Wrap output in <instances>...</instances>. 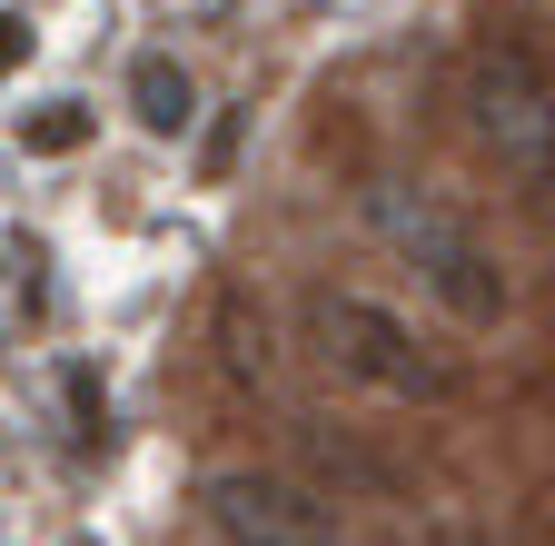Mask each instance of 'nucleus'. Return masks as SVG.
<instances>
[{
	"mask_svg": "<svg viewBox=\"0 0 555 546\" xmlns=\"http://www.w3.org/2000/svg\"><path fill=\"white\" fill-rule=\"evenodd\" d=\"M367 219H377V239L427 279V299L447 308V318H466V328H496L506 318V268H496V249H486L447 199H427V189H367Z\"/></svg>",
	"mask_w": 555,
	"mask_h": 546,
	"instance_id": "f257e3e1",
	"label": "nucleus"
},
{
	"mask_svg": "<svg viewBox=\"0 0 555 546\" xmlns=\"http://www.w3.org/2000/svg\"><path fill=\"white\" fill-rule=\"evenodd\" d=\"M90 140V110H40V119H21V150L30 160H60V150H80Z\"/></svg>",
	"mask_w": 555,
	"mask_h": 546,
	"instance_id": "423d86ee",
	"label": "nucleus"
},
{
	"mask_svg": "<svg viewBox=\"0 0 555 546\" xmlns=\"http://www.w3.org/2000/svg\"><path fill=\"white\" fill-rule=\"evenodd\" d=\"M129 110H139V129L179 140V129L198 119V90H189V71H179L169 50H139V60H129Z\"/></svg>",
	"mask_w": 555,
	"mask_h": 546,
	"instance_id": "39448f33",
	"label": "nucleus"
},
{
	"mask_svg": "<svg viewBox=\"0 0 555 546\" xmlns=\"http://www.w3.org/2000/svg\"><path fill=\"white\" fill-rule=\"evenodd\" d=\"M456 100H466V129L496 150V169H516L526 189H555V80L526 40H476Z\"/></svg>",
	"mask_w": 555,
	"mask_h": 546,
	"instance_id": "f03ea898",
	"label": "nucleus"
},
{
	"mask_svg": "<svg viewBox=\"0 0 555 546\" xmlns=\"http://www.w3.org/2000/svg\"><path fill=\"white\" fill-rule=\"evenodd\" d=\"M318 338H327V358H337L347 378H367L377 397H416V407L456 397V368H447L397 308H377V299H327V308H318Z\"/></svg>",
	"mask_w": 555,
	"mask_h": 546,
	"instance_id": "7ed1b4c3",
	"label": "nucleus"
},
{
	"mask_svg": "<svg viewBox=\"0 0 555 546\" xmlns=\"http://www.w3.org/2000/svg\"><path fill=\"white\" fill-rule=\"evenodd\" d=\"M60 397H69V418H80V447H109V397L90 368H60Z\"/></svg>",
	"mask_w": 555,
	"mask_h": 546,
	"instance_id": "0eeeda50",
	"label": "nucleus"
},
{
	"mask_svg": "<svg viewBox=\"0 0 555 546\" xmlns=\"http://www.w3.org/2000/svg\"><path fill=\"white\" fill-rule=\"evenodd\" d=\"M198 507L219 526V546H337L347 536L337 497L298 487V477H278V467H219L198 487Z\"/></svg>",
	"mask_w": 555,
	"mask_h": 546,
	"instance_id": "20e7f679",
	"label": "nucleus"
}]
</instances>
